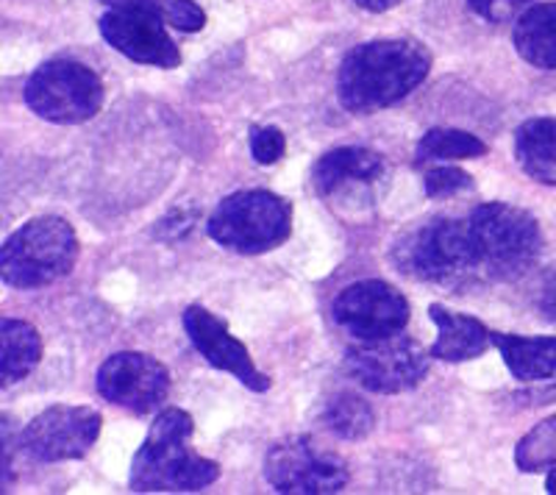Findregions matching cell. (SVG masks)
I'll return each instance as SVG.
<instances>
[{
    "label": "cell",
    "instance_id": "cell-18",
    "mask_svg": "<svg viewBox=\"0 0 556 495\" xmlns=\"http://www.w3.org/2000/svg\"><path fill=\"white\" fill-rule=\"evenodd\" d=\"M490 340L518 381L556 379V337H520L493 331Z\"/></svg>",
    "mask_w": 556,
    "mask_h": 495
},
{
    "label": "cell",
    "instance_id": "cell-5",
    "mask_svg": "<svg viewBox=\"0 0 556 495\" xmlns=\"http://www.w3.org/2000/svg\"><path fill=\"white\" fill-rule=\"evenodd\" d=\"M479 270L495 279H515L526 274L543 248L538 220L513 204H481L468 215Z\"/></svg>",
    "mask_w": 556,
    "mask_h": 495
},
{
    "label": "cell",
    "instance_id": "cell-1",
    "mask_svg": "<svg viewBox=\"0 0 556 495\" xmlns=\"http://www.w3.org/2000/svg\"><path fill=\"white\" fill-rule=\"evenodd\" d=\"M431 73V53L417 39L387 37L356 45L337 73V96L354 115H374L404 101Z\"/></svg>",
    "mask_w": 556,
    "mask_h": 495
},
{
    "label": "cell",
    "instance_id": "cell-8",
    "mask_svg": "<svg viewBox=\"0 0 556 495\" xmlns=\"http://www.w3.org/2000/svg\"><path fill=\"white\" fill-rule=\"evenodd\" d=\"M345 373L370 393L399 395L426 379L429 351L401 331L381 340H356L345 351Z\"/></svg>",
    "mask_w": 556,
    "mask_h": 495
},
{
    "label": "cell",
    "instance_id": "cell-27",
    "mask_svg": "<svg viewBox=\"0 0 556 495\" xmlns=\"http://www.w3.org/2000/svg\"><path fill=\"white\" fill-rule=\"evenodd\" d=\"M287 151V140L281 128L276 126H262L251 131V153L256 165H276Z\"/></svg>",
    "mask_w": 556,
    "mask_h": 495
},
{
    "label": "cell",
    "instance_id": "cell-28",
    "mask_svg": "<svg viewBox=\"0 0 556 495\" xmlns=\"http://www.w3.org/2000/svg\"><path fill=\"white\" fill-rule=\"evenodd\" d=\"M468 7L486 23H509L534 7V0H468Z\"/></svg>",
    "mask_w": 556,
    "mask_h": 495
},
{
    "label": "cell",
    "instance_id": "cell-21",
    "mask_svg": "<svg viewBox=\"0 0 556 495\" xmlns=\"http://www.w3.org/2000/svg\"><path fill=\"white\" fill-rule=\"evenodd\" d=\"M320 423L323 429H329L331 434L342 440H362L374 432L376 415L362 395L342 390V393H334L323 401Z\"/></svg>",
    "mask_w": 556,
    "mask_h": 495
},
{
    "label": "cell",
    "instance_id": "cell-15",
    "mask_svg": "<svg viewBox=\"0 0 556 495\" xmlns=\"http://www.w3.org/2000/svg\"><path fill=\"white\" fill-rule=\"evenodd\" d=\"M387 165L381 153L370 148H334V151L323 153L320 160L312 167V185L323 198L334 195V192L348 190L356 185H376L384 178Z\"/></svg>",
    "mask_w": 556,
    "mask_h": 495
},
{
    "label": "cell",
    "instance_id": "cell-19",
    "mask_svg": "<svg viewBox=\"0 0 556 495\" xmlns=\"http://www.w3.org/2000/svg\"><path fill=\"white\" fill-rule=\"evenodd\" d=\"M515 51L540 71H556V3H534L515 23Z\"/></svg>",
    "mask_w": 556,
    "mask_h": 495
},
{
    "label": "cell",
    "instance_id": "cell-29",
    "mask_svg": "<svg viewBox=\"0 0 556 495\" xmlns=\"http://www.w3.org/2000/svg\"><path fill=\"white\" fill-rule=\"evenodd\" d=\"M109 9H134V12H151L162 17V0H101Z\"/></svg>",
    "mask_w": 556,
    "mask_h": 495
},
{
    "label": "cell",
    "instance_id": "cell-13",
    "mask_svg": "<svg viewBox=\"0 0 556 495\" xmlns=\"http://www.w3.org/2000/svg\"><path fill=\"white\" fill-rule=\"evenodd\" d=\"M101 37L114 51L137 64H151L162 71H173L181 62V51L165 31V20L151 12L134 9H109L101 17Z\"/></svg>",
    "mask_w": 556,
    "mask_h": 495
},
{
    "label": "cell",
    "instance_id": "cell-11",
    "mask_svg": "<svg viewBox=\"0 0 556 495\" xmlns=\"http://www.w3.org/2000/svg\"><path fill=\"white\" fill-rule=\"evenodd\" d=\"M334 323L354 340H381L409 323V301L401 290L379 279L354 281L331 304Z\"/></svg>",
    "mask_w": 556,
    "mask_h": 495
},
{
    "label": "cell",
    "instance_id": "cell-7",
    "mask_svg": "<svg viewBox=\"0 0 556 495\" xmlns=\"http://www.w3.org/2000/svg\"><path fill=\"white\" fill-rule=\"evenodd\" d=\"M23 98L42 120L56 126H78L101 112L106 89L101 76L89 71L87 64L73 59H51L31 73Z\"/></svg>",
    "mask_w": 556,
    "mask_h": 495
},
{
    "label": "cell",
    "instance_id": "cell-14",
    "mask_svg": "<svg viewBox=\"0 0 556 495\" xmlns=\"http://www.w3.org/2000/svg\"><path fill=\"white\" fill-rule=\"evenodd\" d=\"M181 320L184 331L190 337V343L195 345L198 354H201L212 368L231 373L235 379H240L248 390H253V393H265V390H270V379L253 365L245 345H242L240 340L228 331V326L223 323L217 315H212L206 306H187Z\"/></svg>",
    "mask_w": 556,
    "mask_h": 495
},
{
    "label": "cell",
    "instance_id": "cell-2",
    "mask_svg": "<svg viewBox=\"0 0 556 495\" xmlns=\"http://www.w3.org/2000/svg\"><path fill=\"white\" fill-rule=\"evenodd\" d=\"M195 420L184 409H162L131 462L134 493H198L220 479V465L192 448Z\"/></svg>",
    "mask_w": 556,
    "mask_h": 495
},
{
    "label": "cell",
    "instance_id": "cell-3",
    "mask_svg": "<svg viewBox=\"0 0 556 495\" xmlns=\"http://www.w3.org/2000/svg\"><path fill=\"white\" fill-rule=\"evenodd\" d=\"M76 229L59 215L23 223L0 245V281L12 290H42L76 267Z\"/></svg>",
    "mask_w": 556,
    "mask_h": 495
},
{
    "label": "cell",
    "instance_id": "cell-17",
    "mask_svg": "<svg viewBox=\"0 0 556 495\" xmlns=\"http://www.w3.org/2000/svg\"><path fill=\"white\" fill-rule=\"evenodd\" d=\"M42 363V334L20 318H0V390L28 379Z\"/></svg>",
    "mask_w": 556,
    "mask_h": 495
},
{
    "label": "cell",
    "instance_id": "cell-31",
    "mask_svg": "<svg viewBox=\"0 0 556 495\" xmlns=\"http://www.w3.org/2000/svg\"><path fill=\"white\" fill-rule=\"evenodd\" d=\"M545 490H548L551 495H556V465H554V470L548 473V479H545Z\"/></svg>",
    "mask_w": 556,
    "mask_h": 495
},
{
    "label": "cell",
    "instance_id": "cell-22",
    "mask_svg": "<svg viewBox=\"0 0 556 495\" xmlns=\"http://www.w3.org/2000/svg\"><path fill=\"white\" fill-rule=\"evenodd\" d=\"M486 145L476 134L462 128H429L417 142V162H456V160H479L484 156Z\"/></svg>",
    "mask_w": 556,
    "mask_h": 495
},
{
    "label": "cell",
    "instance_id": "cell-9",
    "mask_svg": "<svg viewBox=\"0 0 556 495\" xmlns=\"http://www.w3.org/2000/svg\"><path fill=\"white\" fill-rule=\"evenodd\" d=\"M265 479L276 493L326 495L348 484V468L334 452L306 434L278 440L267 448Z\"/></svg>",
    "mask_w": 556,
    "mask_h": 495
},
{
    "label": "cell",
    "instance_id": "cell-16",
    "mask_svg": "<svg viewBox=\"0 0 556 495\" xmlns=\"http://www.w3.org/2000/svg\"><path fill=\"white\" fill-rule=\"evenodd\" d=\"M429 318L437 326V340L429 348V356H434V359L470 363V359H479L493 345V340H490L493 331L473 315H462V312L445 309L443 304H431Z\"/></svg>",
    "mask_w": 556,
    "mask_h": 495
},
{
    "label": "cell",
    "instance_id": "cell-30",
    "mask_svg": "<svg viewBox=\"0 0 556 495\" xmlns=\"http://www.w3.org/2000/svg\"><path fill=\"white\" fill-rule=\"evenodd\" d=\"M354 3L359 9H365V12L381 14V12H390V9H395L399 3H404V0H354Z\"/></svg>",
    "mask_w": 556,
    "mask_h": 495
},
{
    "label": "cell",
    "instance_id": "cell-20",
    "mask_svg": "<svg viewBox=\"0 0 556 495\" xmlns=\"http://www.w3.org/2000/svg\"><path fill=\"white\" fill-rule=\"evenodd\" d=\"M515 156L540 185L556 187V120L554 117H538L526 120L515 134Z\"/></svg>",
    "mask_w": 556,
    "mask_h": 495
},
{
    "label": "cell",
    "instance_id": "cell-32",
    "mask_svg": "<svg viewBox=\"0 0 556 495\" xmlns=\"http://www.w3.org/2000/svg\"><path fill=\"white\" fill-rule=\"evenodd\" d=\"M545 309H548V318L556 320V292H554V295H551V301H548V304H545Z\"/></svg>",
    "mask_w": 556,
    "mask_h": 495
},
{
    "label": "cell",
    "instance_id": "cell-26",
    "mask_svg": "<svg viewBox=\"0 0 556 495\" xmlns=\"http://www.w3.org/2000/svg\"><path fill=\"white\" fill-rule=\"evenodd\" d=\"M424 187L429 198H448L462 190H470V187H473V178L465 170H459V167H434V170L426 173Z\"/></svg>",
    "mask_w": 556,
    "mask_h": 495
},
{
    "label": "cell",
    "instance_id": "cell-12",
    "mask_svg": "<svg viewBox=\"0 0 556 495\" xmlns=\"http://www.w3.org/2000/svg\"><path fill=\"white\" fill-rule=\"evenodd\" d=\"M98 393L134 415H151L162 409L170 395V370L139 351L112 354L98 370Z\"/></svg>",
    "mask_w": 556,
    "mask_h": 495
},
{
    "label": "cell",
    "instance_id": "cell-4",
    "mask_svg": "<svg viewBox=\"0 0 556 495\" xmlns=\"http://www.w3.org/2000/svg\"><path fill=\"white\" fill-rule=\"evenodd\" d=\"M206 231L226 251L242 256L267 254L290 240L292 204L276 192L240 190L217 204Z\"/></svg>",
    "mask_w": 556,
    "mask_h": 495
},
{
    "label": "cell",
    "instance_id": "cell-25",
    "mask_svg": "<svg viewBox=\"0 0 556 495\" xmlns=\"http://www.w3.org/2000/svg\"><path fill=\"white\" fill-rule=\"evenodd\" d=\"M162 20L178 31L195 34L206 26V12L195 0H162Z\"/></svg>",
    "mask_w": 556,
    "mask_h": 495
},
{
    "label": "cell",
    "instance_id": "cell-24",
    "mask_svg": "<svg viewBox=\"0 0 556 495\" xmlns=\"http://www.w3.org/2000/svg\"><path fill=\"white\" fill-rule=\"evenodd\" d=\"M20 426L14 415L0 412V493H9L17 482V452H23L20 445Z\"/></svg>",
    "mask_w": 556,
    "mask_h": 495
},
{
    "label": "cell",
    "instance_id": "cell-6",
    "mask_svg": "<svg viewBox=\"0 0 556 495\" xmlns=\"http://www.w3.org/2000/svg\"><path fill=\"white\" fill-rule=\"evenodd\" d=\"M392 259L401 274L420 281H451L479 270L468 220L456 217H434L406 231L392 248Z\"/></svg>",
    "mask_w": 556,
    "mask_h": 495
},
{
    "label": "cell",
    "instance_id": "cell-23",
    "mask_svg": "<svg viewBox=\"0 0 556 495\" xmlns=\"http://www.w3.org/2000/svg\"><path fill=\"white\" fill-rule=\"evenodd\" d=\"M515 465L523 473H540L556 465V415L545 418L515 448Z\"/></svg>",
    "mask_w": 556,
    "mask_h": 495
},
{
    "label": "cell",
    "instance_id": "cell-10",
    "mask_svg": "<svg viewBox=\"0 0 556 495\" xmlns=\"http://www.w3.org/2000/svg\"><path fill=\"white\" fill-rule=\"evenodd\" d=\"M103 418L92 407H70L56 404L31 418L20 434V445L37 462H67L92 452L101 437Z\"/></svg>",
    "mask_w": 556,
    "mask_h": 495
}]
</instances>
